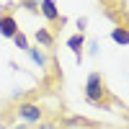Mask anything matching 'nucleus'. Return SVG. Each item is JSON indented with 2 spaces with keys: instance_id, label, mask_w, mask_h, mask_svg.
I'll use <instances>...</instances> for the list:
<instances>
[{
  "instance_id": "f257e3e1",
  "label": "nucleus",
  "mask_w": 129,
  "mask_h": 129,
  "mask_svg": "<svg viewBox=\"0 0 129 129\" xmlns=\"http://www.w3.org/2000/svg\"><path fill=\"white\" fill-rule=\"evenodd\" d=\"M109 90H106V80L101 72H90L85 80V101L90 106H109Z\"/></svg>"
},
{
  "instance_id": "f03ea898",
  "label": "nucleus",
  "mask_w": 129,
  "mask_h": 129,
  "mask_svg": "<svg viewBox=\"0 0 129 129\" xmlns=\"http://www.w3.org/2000/svg\"><path fill=\"white\" fill-rule=\"evenodd\" d=\"M39 13L44 16L52 26H57V23L62 26V23H64V18L59 16V8H57L54 0H39Z\"/></svg>"
},
{
  "instance_id": "7ed1b4c3",
  "label": "nucleus",
  "mask_w": 129,
  "mask_h": 129,
  "mask_svg": "<svg viewBox=\"0 0 129 129\" xmlns=\"http://www.w3.org/2000/svg\"><path fill=\"white\" fill-rule=\"evenodd\" d=\"M18 116L23 121H41L44 111H41L39 103H18Z\"/></svg>"
},
{
  "instance_id": "20e7f679",
  "label": "nucleus",
  "mask_w": 129,
  "mask_h": 129,
  "mask_svg": "<svg viewBox=\"0 0 129 129\" xmlns=\"http://www.w3.org/2000/svg\"><path fill=\"white\" fill-rule=\"evenodd\" d=\"M0 34H3L5 39H13L18 34V21L10 13H0Z\"/></svg>"
},
{
  "instance_id": "39448f33",
  "label": "nucleus",
  "mask_w": 129,
  "mask_h": 129,
  "mask_svg": "<svg viewBox=\"0 0 129 129\" xmlns=\"http://www.w3.org/2000/svg\"><path fill=\"white\" fill-rule=\"evenodd\" d=\"M67 47L75 52V57L80 59V57H83V47H85V36H83V34H72V36L67 39Z\"/></svg>"
},
{
  "instance_id": "423d86ee",
  "label": "nucleus",
  "mask_w": 129,
  "mask_h": 129,
  "mask_svg": "<svg viewBox=\"0 0 129 129\" xmlns=\"http://www.w3.org/2000/svg\"><path fill=\"white\" fill-rule=\"evenodd\" d=\"M34 39H36V41H39V44L44 47V49H52V47H54V36H52V34H49L47 28H36Z\"/></svg>"
},
{
  "instance_id": "0eeeda50",
  "label": "nucleus",
  "mask_w": 129,
  "mask_h": 129,
  "mask_svg": "<svg viewBox=\"0 0 129 129\" xmlns=\"http://www.w3.org/2000/svg\"><path fill=\"white\" fill-rule=\"evenodd\" d=\"M111 39L116 41V44H129V28H124V26H116V28H111Z\"/></svg>"
},
{
  "instance_id": "6e6552de",
  "label": "nucleus",
  "mask_w": 129,
  "mask_h": 129,
  "mask_svg": "<svg viewBox=\"0 0 129 129\" xmlns=\"http://www.w3.org/2000/svg\"><path fill=\"white\" fill-rule=\"evenodd\" d=\"M26 52H28V57L34 59V62L39 64V67H47V57H44V52H41L39 47H28Z\"/></svg>"
},
{
  "instance_id": "1a4fd4ad",
  "label": "nucleus",
  "mask_w": 129,
  "mask_h": 129,
  "mask_svg": "<svg viewBox=\"0 0 129 129\" xmlns=\"http://www.w3.org/2000/svg\"><path fill=\"white\" fill-rule=\"evenodd\" d=\"M13 41H16V47H18V49H23V52H26V49L31 47V44H28V39H26V34H23V31H18V34L13 36Z\"/></svg>"
},
{
  "instance_id": "9d476101",
  "label": "nucleus",
  "mask_w": 129,
  "mask_h": 129,
  "mask_svg": "<svg viewBox=\"0 0 129 129\" xmlns=\"http://www.w3.org/2000/svg\"><path fill=\"white\" fill-rule=\"evenodd\" d=\"M21 5L28 8L31 13H36V10H39V0H21Z\"/></svg>"
}]
</instances>
